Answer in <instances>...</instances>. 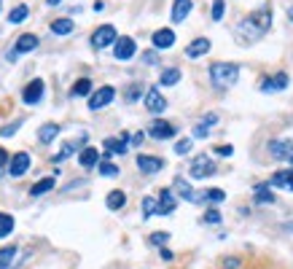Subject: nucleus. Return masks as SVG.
I'll return each mask as SVG.
<instances>
[{
	"instance_id": "f257e3e1",
	"label": "nucleus",
	"mask_w": 293,
	"mask_h": 269,
	"mask_svg": "<svg viewBox=\"0 0 293 269\" xmlns=\"http://www.w3.org/2000/svg\"><path fill=\"white\" fill-rule=\"evenodd\" d=\"M269 25H272V11H269V6H264L261 11H253L248 19L240 22V32H245L248 38H261Z\"/></svg>"
},
{
	"instance_id": "f03ea898",
	"label": "nucleus",
	"mask_w": 293,
	"mask_h": 269,
	"mask_svg": "<svg viewBox=\"0 0 293 269\" xmlns=\"http://www.w3.org/2000/svg\"><path fill=\"white\" fill-rule=\"evenodd\" d=\"M210 78H213V86L215 89H229L237 84L240 78V67L234 62H215L210 67Z\"/></svg>"
},
{
	"instance_id": "7ed1b4c3",
	"label": "nucleus",
	"mask_w": 293,
	"mask_h": 269,
	"mask_svg": "<svg viewBox=\"0 0 293 269\" xmlns=\"http://www.w3.org/2000/svg\"><path fill=\"white\" fill-rule=\"evenodd\" d=\"M116 27L113 25H102V27H97L95 30V35H91V46L95 49H105V46H111V43H116Z\"/></svg>"
},
{
	"instance_id": "20e7f679",
	"label": "nucleus",
	"mask_w": 293,
	"mask_h": 269,
	"mask_svg": "<svg viewBox=\"0 0 293 269\" xmlns=\"http://www.w3.org/2000/svg\"><path fill=\"white\" fill-rule=\"evenodd\" d=\"M116 97V89L113 86H100L95 95L89 97V111H102L105 105H111Z\"/></svg>"
},
{
	"instance_id": "39448f33",
	"label": "nucleus",
	"mask_w": 293,
	"mask_h": 269,
	"mask_svg": "<svg viewBox=\"0 0 293 269\" xmlns=\"http://www.w3.org/2000/svg\"><path fill=\"white\" fill-rule=\"evenodd\" d=\"M135 51H137V43L132 38H116V43H113V57L116 60L126 62V60L135 57Z\"/></svg>"
},
{
	"instance_id": "423d86ee",
	"label": "nucleus",
	"mask_w": 293,
	"mask_h": 269,
	"mask_svg": "<svg viewBox=\"0 0 293 269\" xmlns=\"http://www.w3.org/2000/svg\"><path fill=\"white\" fill-rule=\"evenodd\" d=\"M191 178H210V175H215V165H213V159H207V156H196L191 162Z\"/></svg>"
},
{
	"instance_id": "0eeeda50",
	"label": "nucleus",
	"mask_w": 293,
	"mask_h": 269,
	"mask_svg": "<svg viewBox=\"0 0 293 269\" xmlns=\"http://www.w3.org/2000/svg\"><path fill=\"white\" fill-rule=\"evenodd\" d=\"M30 170V154L27 151H19V154H14L11 156V162H8V172L14 175V178H22Z\"/></svg>"
},
{
	"instance_id": "6e6552de",
	"label": "nucleus",
	"mask_w": 293,
	"mask_h": 269,
	"mask_svg": "<svg viewBox=\"0 0 293 269\" xmlns=\"http://www.w3.org/2000/svg\"><path fill=\"white\" fill-rule=\"evenodd\" d=\"M43 81L41 78H35V81H30V84L25 86V92H22V100H25L27 105H35V102H41V97H43Z\"/></svg>"
},
{
	"instance_id": "1a4fd4ad",
	"label": "nucleus",
	"mask_w": 293,
	"mask_h": 269,
	"mask_svg": "<svg viewBox=\"0 0 293 269\" xmlns=\"http://www.w3.org/2000/svg\"><path fill=\"white\" fill-rule=\"evenodd\" d=\"M269 154H272L274 159H288L293 156V140H272L269 143Z\"/></svg>"
},
{
	"instance_id": "9d476101",
	"label": "nucleus",
	"mask_w": 293,
	"mask_h": 269,
	"mask_svg": "<svg viewBox=\"0 0 293 269\" xmlns=\"http://www.w3.org/2000/svg\"><path fill=\"white\" fill-rule=\"evenodd\" d=\"M175 132H178V130H175V124H170V121H154V124H151V130H148V135L151 137H156V140H170V137H175Z\"/></svg>"
},
{
	"instance_id": "9b49d317",
	"label": "nucleus",
	"mask_w": 293,
	"mask_h": 269,
	"mask_svg": "<svg viewBox=\"0 0 293 269\" xmlns=\"http://www.w3.org/2000/svg\"><path fill=\"white\" fill-rule=\"evenodd\" d=\"M38 49V35H32V32H27V35H19L16 38V46H14V51L11 54H30V51H35Z\"/></svg>"
},
{
	"instance_id": "f8f14e48",
	"label": "nucleus",
	"mask_w": 293,
	"mask_h": 269,
	"mask_svg": "<svg viewBox=\"0 0 293 269\" xmlns=\"http://www.w3.org/2000/svg\"><path fill=\"white\" fill-rule=\"evenodd\" d=\"M175 205H178V200H175V194H172L170 189H161L159 200H156V213H159V216H170L172 210H175Z\"/></svg>"
},
{
	"instance_id": "ddd939ff",
	"label": "nucleus",
	"mask_w": 293,
	"mask_h": 269,
	"mask_svg": "<svg viewBox=\"0 0 293 269\" xmlns=\"http://www.w3.org/2000/svg\"><path fill=\"white\" fill-rule=\"evenodd\" d=\"M137 167H140V172H145V175H154V172H159V170L164 167V159H159V156H145V154H140V156H137Z\"/></svg>"
},
{
	"instance_id": "4468645a",
	"label": "nucleus",
	"mask_w": 293,
	"mask_h": 269,
	"mask_svg": "<svg viewBox=\"0 0 293 269\" xmlns=\"http://www.w3.org/2000/svg\"><path fill=\"white\" fill-rule=\"evenodd\" d=\"M145 108H148L151 113H164V108H167V100L161 97L159 89H148V95H145Z\"/></svg>"
},
{
	"instance_id": "2eb2a0df",
	"label": "nucleus",
	"mask_w": 293,
	"mask_h": 269,
	"mask_svg": "<svg viewBox=\"0 0 293 269\" xmlns=\"http://www.w3.org/2000/svg\"><path fill=\"white\" fill-rule=\"evenodd\" d=\"M126 143H130V135L121 132L119 137H108L102 146H105V151H108V154H126Z\"/></svg>"
},
{
	"instance_id": "dca6fc26",
	"label": "nucleus",
	"mask_w": 293,
	"mask_h": 269,
	"mask_svg": "<svg viewBox=\"0 0 293 269\" xmlns=\"http://www.w3.org/2000/svg\"><path fill=\"white\" fill-rule=\"evenodd\" d=\"M175 189H178V194L183 196L186 202H205V194H196L183 178H175Z\"/></svg>"
},
{
	"instance_id": "f3484780",
	"label": "nucleus",
	"mask_w": 293,
	"mask_h": 269,
	"mask_svg": "<svg viewBox=\"0 0 293 269\" xmlns=\"http://www.w3.org/2000/svg\"><path fill=\"white\" fill-rule=\"evenodd\" d=\"M78 162H81V167H86V170L97 167V162H100V151H97V148H91V146H86V148L78 154Z\"/></svg>"
},
{
	"instance_id": "a211bd4d",
	"label": "nucleus",
	"mask_w": 293,
	"mask_h": 269,
	"mask_svg": "<svg viewBox=\"0 0 293 269\" xmlns=\"http://www.w3.org/2000/svg\"><path fill=\"white\" fill-rule=\"evenodd\" d=\"M151 41H154L156 49H170V46L175 43V32H172V30H167V27H164V30H156Z\"/></svg>"
},
{
	"instance_id": "6ab92c4d",
	"label": "nucleus",
	"mask_w": 293,
	"mask_h": 269,
	"mask_svg": "<svg viewBox=\"0 0 293 269\" xmlns=\"http://www.w3.org/2000/svg\"><path fill=\"white\" fill-rule=\"evenodd\" d=\"M285 86H288V76L285 73H277L274 78H264L261 92H280V89H285Z\"/></svg>"
},
{
	"instance_id": "aec40b11",
	"label": "nucleus",
	"mask_w": 293,
	"mask_h": 269,
	"mask_svg": "<svg viewBox=\"0 0 293 269\" xmlns=\"http://www.w3.org/2000/svg\"><path fill=\"white\" fill-rule=\"evenodd\" d=\"M191 0H175L172 3V22H183L186 16L191 14Z\"/></svg>"
},
{
	"instance_id": "412c9836",
	"label": "nucleus",
	"mask_w": 293,
	"mask_h": 269,
	"mask_svg": "<svg viewBox=\"0 0 293 269\" xmlns=\"http://www.w3.org/2000/svg\"><path fill=\"white\" fill-rule=\"evenodd\" d=\"M207 51H210V41H207V38H196L194 43L186 46V57H191V60H194V57L207 54Z\"/></svg>"
},
{
	"instance_id": "4be33fe9",
	"label": "nucleus",
	"mask_w": 293,
	"mask_h": 269,
	"mask_svg": "<svg viewBox=\"0 0 293 269\" xmlns=\"http://www.w3.org/2000/svg\"><path fill=\"white\" fill-rule=\"evenodd\" d=\"M272 186H283V189L293 191V167L290 170H283V172H274L272 175Z\"/></svg>"
},
{
	"instance_id": "5701e85b",
	"label": "nucleus",
	"mask_w": 293,
	"mask_h": 269,
	"mask_svg": "<svg viewBox=\"0 0 293 269\" xmlns=\"http://www.w3.org/2000/svg\"><path fill=\"white\" fill-rule=\"evenodd\" d=\"M57 135H60V124H43L38 130V140H41V143H51Z\"/></svg>"
},
{
	"instance_id": "b1692460",
	"label": "nucleus",
	"mask_w": 293,
	"mask_h": 269,
	"mask_svg": "<svg viewBox=\"0 0 293 269\" xmlns=\"http://www.w3.org/2000/svg\"><path fill=\"white\" fill-rule=\"evenodd\" d=\"M51 189H54V175H49V178L38 181V183H35L32 189H30V194H32V196H43V194H49Z\"/></svg>"
},
{
	"instance_id": "393cba45",
	"label": "nucleus",
	"mask_w": 293,
	"mask_h": 269,
	"mask_svg": "<svg viewBox=\"0 0 293 269\" xmlns=\"http://www.w3.org/2000/svg\"><path fill=\"white\" fill-rule=\"evenodd\" d=\"M105 205H108V210H121L126 205V194L124 191H111L108 200H105Z\"/></svg>"
},
{
	"instance_id": "a878e982",
	"label": "nucleus",
	"mask_w": 293,
	"mask_h": 269,
	"mask_svg": "<svg viewBox=\"0 0 293 269\" xmlns=\"http://www.w3.org/2000/svg\"><path fill=\"white\" fill-rule=\"evenodd\" d=\"M16 248L14 245H8V248H0V269H8L11 264H14V259H16Z\"/></svg>"
},
{
	"instance_id": "bb28decb",
	"label": "nucleus",
	"mask_w": 293,
	"mask_h": 269,
	"mask_svg": "<svg viewBox=\"0 0 293 269\" xmlns=\"http://www.w3.org/2000/svg\"><path fill=\"white\" fill-rule=\"evenodd\" d=\"M266 189H269L266 183H259V186H255V202H259V205H266V202L272 205V202H274V194L266 191Z\"/></svg>"
},
{
	"instance_id": "cd10ccee",
	"label": "nucleus",
	"mask_w": 293,
	"mask_h": 269,
	"mask_svg": "<svg viewBox=\"0 0 293 269\" xmlns=\"http://www.w3.org/2000/svg\"><path fill=\"white\" fill-rule=\"evenodd\" d=\"M89 92H91V81L89 78H78L73 84V89H70V95H73V97H84V95H89Z\"/></svg>"
},
{
	"instance_id": "c85d7f7f",
	"label": "nucleus",
	"mask_w": 293,
	"mask_h": 269,
	"mask_svg": "<svg viewBox=\"0 0 293 269\" xmlns=\"http://www.w3.org/2000/svg\"><path fill=\"white\" fill-rule=\"evenodd\" d=\"M161 84L164 86H175V84H178V81H180V70L178 67H167V70H164V73H161Z\"/></svg>"
},
{
	"instance_id": "c756f323",
	"label": "nucleus",
	"mask_w": 293,
	"mask_h": 269,
	"mask_svg": "<svg viewBox=\"0 0 293 269\" xmlns=\"http://www.w3.org/2000/svg\"><path fill=\"white\" fill-rule=\"evenodd\" d=\"M51 32H57V35L73 32V19H54L51 22Z\"/></svg>"
},
{
	"instance_id": "7c9ffc66",
	"label": "nucleus",
	"mask_w": 293,
	"mask_h": 269,
	"mask_svg": "<svg viewBox=\"0 0 293 269\" xmlns=\"http://www.w3.org/2000/svg\"><path fill=\"white\" fill-rule=\"evenodd\" d=\"M11 231H14V218H11L8 213H0V240L8 237Z\"/></svg>"
},
{
	"instance_id": "2f4dec72",
	"label": "nucleus",
	"mask_w": 293,
	"mask_h": 269,
	"mask_svg": "<svg viewBox=\"0 0 293 269\" xmlns=\"http://www.w3.org/2000/svg\"><path fill=\"white\" fill-rule=\"evenodd\" d=\"M27 14H30V8H27V6H16V8L8 14V22H11V25H19V22H25V19H27Z\"/></svg>"
},
{
	"instance_id": "473e14b6",
	"label": "nucleus",
	"mask_w": 293,
	"mask_h": 269,
	"mask_svg": "<svg viewBox=\"0 0 293 269\" xmlns=\"http://www.w3.org/2000/svg\"><path fill=\"white\" fill-rule=\"evenodd\" d=\"M97 170L105 178H116V175H119V167H116L113 162H97Z\"/></svg>"
},
{
	"instance_id": "72a5a7b5",
	"label": "nucleus",
	"mask_w": 293,
	"mask_h": 269,
	"mask_svg": "<svg viewBox=\"0 0 293 269\" xmlns=\"http://www.w3.org/2000/svg\"><path fill=\"white\" fill-rule=\"evenodd\" d=\"M205 200H207V202H224V200H226V191L210 189V191H205Z\"/></svg>"
},
{
	"instance_id": "f704fd0d",
	"label": "nucleus",
	"mask_w": 293,
	"mask_h": 269,
	"mask_svg": "<svg viewBox=\"0 0 293 269\" xmlns=\"http://www.w3.org/2000/svg\"><path fill=\"white\" fill-rule=\"evenodd\" d=\"M154 213H156V200H154V196H145V200H143V216L151 218Z\"/></svg>"
},
{
	"instance_id": "c9c22d12",
	"label": "nucleus",
	"mask_w": 293,
	"mask_h": 269,
	"mask_svg": "<svg viewBox=\"0 0 293 269\" xmlns=\"http://www.w3.org/2000/svg\"><path fill=\"white\" fill-rule=\"evenodd\" d=\"M76 146H78V143H65V148L54 156V162H62V159H67V156H73V154H76Z\"/></svg>"
},
{
	"instance_id": "e433bc0d",
	"label": "nucleus",
	"mask_w": 293,
	"mask_h": 269,
	"mask_svg": "<svg viewBox=\"0 0 293 269\" xmlns=\"http://www.w3.org/2000/svg\"><path fill=\"white\" fill-rule=\"evenodd\" d=\"M189 151H191V140L189 137H183V140H178V143H175V154H189Z\"/></svg>"
},
{
	"instance_id": "4c0bfd02",
	"label": "nucleus",
	"mask_w": 293,
	"mask_h": 269,
	"mask_svg": "<svg viewBox=\"0 0 293 269\" xmlns=\"http://www.w3.org/2000/svg\"><path fill=\"white\" fill-rule=\"evenodd\" d=\"M224 8H226L224 0H213V19H215V22L224 19Z\"/></svg>"
},
{
	"instance_id": "58836bf2",
	"label": "nucleus",
	"mask_w": 293,
	"mask_h": 269,
	"mask_svg": "<svg viewBox=\"0 0 293 269\" xmlns=\"http://www.w3.org/2000/svg\"><path fill=\"white\" fill-rule=\"evenodd\" d=\"M202 221H205V224H221V213H218V210H207Z\"/></svg>"
},
{
	"instance_id": "ea45409f",
	"label": "nucleus",
	"mask_w": 293,
	"mask_h": 269,
	"mask_svg": "<svg viewBox=\"0 0 293 269\" xmlns=\"http://www.w3.org/2000/svg\"><path fill=\"white\" fill-rule=\"evenodd\" d=\"M167 240H170V235H167V231H159V235H151V242H154V245H164Z\"/></svg>"
},
{
	"instance_id": "a19ab883",
	"label": "nucleus",
	"mask_w": 293,
	"mask_h": 269,
	"mask_svg": "<svg viewBox=\"0 0 293 269\" xmlns=\"http://www.w3.org/2000/svg\"><path fill=\"white\" fill-rule=\"evenodd\" d=\"M215 121H218V113H207V116H205V119L199 121V124H202V127H207V130H210V127H213Z\"/></svg>"
},
{
	"instance_id": "79ce46f5",
	"label": "nucleus",
	"mask_w": 293,
	"mask_h": 269,
	"mask_svg": "<svg viewBox=\"0 0 293 269\" xmlns=\"http://www.w3.org/2000/svg\"><path fill=\"white\" fill-rule=\"evenodd\" d=\"M16 130H19V121H16V124H11V127H3V130H0V137H11Z\"/></svg>"
},
{
	"instance_id": "37998d69",
	"label": "nucleus",
	"mask_w": 293,
	"mask_h": 269,
	"mask_svg": "<svg viewBox=\"0 0 293 269\" xmlns=\"http://www.w3.org/2000/svg\"><path fill=\"white\" fill-rule=\"evenodd\" d=\"M143 60H145V65H156V62H159V57H156L154 51H145V54H143Z\"/></svg>"
},
{
	"instance_id": "c03bdc74",
	"label": "nucleus",
	"mask_w": 293,
	"mask_h": 269,
	"mask_svg": "<svg viewBox=\"0 0 293 269\" xmlns=\"http://www.w3.org/2000/svg\"><path fill=\"white\" fill-rule=\"evenodd\" d=\"M215 154H221V156H231V154H234V148H231V146H218V148H215Z\"/></svg>"
},
{
	"instance_id": "a18cd8bd",
	"label": "nucleus",
	"mask_w": 293,
	"mask_h": 269,
	"mask_svg": "<svg viewBox=\"0 0 293 269\" xmlns=\"http://www.w3.org/2000/svg\"><path fill=\"white\" fill-rule=\"evenodd\" d=\"M194 135H196V137H207L210 130H207V127H202V124H196V127H194Z\"/></svg>"
},
{
	"instance_id": "49530a36",
	"label": "nucleus",
	"mask_w": 293,
	"mask_h": 269,
	"mask_svg": "<svg viewBox=\"0 0 293 269\" xmlns=\"http://www.w3.org/2000/svg\"><path fill=\"white\" fill-rule=\"evenodd\" d=\"M137 95H140V86H132V89H126V100H137Z\"/></svg>"
},
{
	"instance_id": "de8ad7c7",
	"label": "nucleus",
	"mask_w": 293,
	"mask_h": 269,
	"mask_svg": "<svg viewBox=\"0 0 293 269\" xmlns=\"http://www.w3.org/2000/svg\"><path fill=\"white\" fill-rule=\"evenodd\" d=\"M8 162H11V156H8V151H6V148H0V167H6Z\"/></svg>"
},
{
	"instance_id": "09e8293b",
	"label": "nucleus",
	"mask_w": 293,
	"mask_h": 269,
	"mask_svg": "<svg viewBox=\"0 0 293 269\" xmlns=\"http://www.w3.org/2000/svg\"><path fill=\"white\" fill-rule=\"evenodd\" d=\"M143 137H145L143 132H135V135H132V143H135V146H140V143H143Z\"/></svg>"
},
{
	"instance_id": "8fccbe9b",
	"label": "nucleus",
	"mask_w": 293,
	"mask_h": 269,
	"mask_svg": "<svg viewBox=\"0 0 293 269\" xmlns=\"http://www.w3.org/2000/svg\"><path fill=\"white\" fill-rule=\"evenodd\" d=\"M161 259H164V261H170V259H172V250H167V248H161Z\"/></svg>"
},
{
	"instance_id": "3c124183",
	"label": "nucleus",
	"mask_w": 293,
	"mask_h": 269,
	"mask_svg": "<svg viewBox=\"0 0 293 269\" xmlns=\"http://www.w3.org/2000/svg\"><path fill=\"white\" fill-rule=\"evenodd\" d=\"M237 266H240L237 259H229V261H226V269H237Z\"/></svg>"
},
{
	"instance_id": "603ef678",
	"label": "nucleus",
	"mask_w": 293,
	"mask_h": 269,
	"mask_svg": "<svg viewBox=\"0 0 293 269\" xmlns=\"http://www.w3.org/2000/svg\"><path fill=\"white\" fill-rule=\"evenodd\" d=\"M49 6H60V0H49Z\"/></svg>"
},
{
	"instance_id": "864d4df0",
	"label": "nucleus",
	"mask_w": 293,
	"mask_h": 269,
	"mask_svg": "<svg viewBox=\"0 0 293 269\" xmlns=\"http://www.w3.org/2000/svg\"><path fill=\"white\" fill-rule=\"evenodd\" d=\"M288 16H290V19H293V6H290V8H288Z\"/></svg>"
},
{
	"instance_id": "5fc2aeb1",
	"label": "nucleus",
	"mask_w": 293,
	"mask_h": 269,
	"mask_svg": "<svg viewBox=\"0 0 293 269\" xmlns=\"http://www.w3.org/2000/svg\"><path fill=\"white\" fill-rule=\"evenodd\" d=\"M290 167H293V156H290Z\"/></svg>"
}]
</instances>
